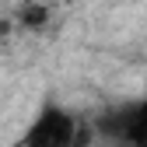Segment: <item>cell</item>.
Returning a JSON list of instances; mask_svg holds the SVG:
<instances>
[{
  "mask_svg": "<svg viewBox=\"0 0 147 147\" xmlns=\"http://www.w3.org/2000/svg\"><path fill=\"white\" fill-rule=\"evenodd\" d=\"M123 140L130 144V147H147V102L137 105V109H126Z\"/></svg>",
  "mask_w": 147,
  "mask_h": 147,
  "instance_id": "2",
  "label": "cell"
},
{
  "mask_svg": "<svg viewBox=\"0 0 147 147\" xmlns=\"http://www.w3.org/2000/svg\"><path fill=\"white\" fill-rule=\"evenodd\" d=\"M46 18H49L46 4H25L21 7V25H28V28H42Z\"/></svg>",
  "mask_w": 147,
  "mask_h": 147,
  "instance_id": "3",
  "label": "cell"
},
{
  "mask_svg": "<svg viewBox=\"0 0 147 147\" xmlns=\"http://www.w3.org/2000/svg\"><path fill=\"white\" fill-rule=\"evenodd\" d=\"M84 144H88V126L56 105L42 109L25 137V147H84Z\"/></svg>",
  "mask_w": 147,
  "mask_h": 147,
  "instance_id": "1",
  "label": "cell"
}]
</instances>
